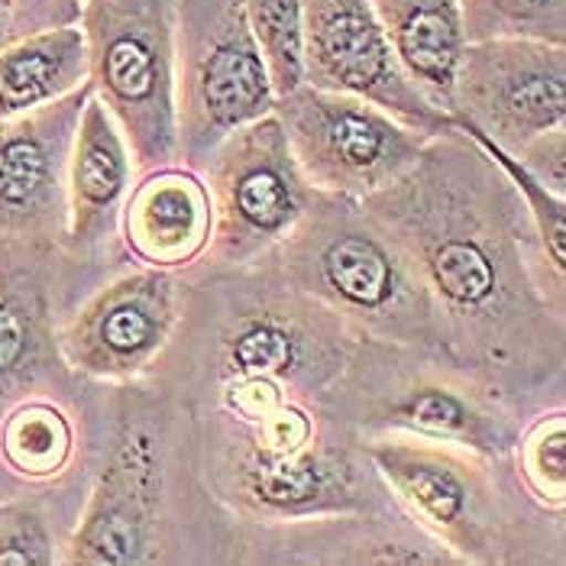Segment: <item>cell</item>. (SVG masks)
Instances as JSON below:
<instances>
[{"label": "cell", "mask_w": 566, "mask_h": 566, "mask_svg": "<svg viewBox=\"0 0 566 566\" xmlns=\"http://www.w3.org/2000/svg\"><path fill=\"white\" fill-rule=\"evenodd\" d=\"M363 205L415 262L457 363L527 418L566 405V275L473 136H431L418 163Z\"/></svg>", "instance_id": "cell-1"}, {"label": "cell", "mask_w": 566, "mask_h": 566, "mask_svg": "<svg viewBox=\"0 0 566 566\" xmlns=\"http://www.w3.org/2000/svg\"><path fill=\"white\" fill-rule=\"evenodd\" d=\"M181 275L178 327L146 379L195 418L260 421L289 401H317L363 337L269 262Z\"/></svg>", "instance_id": "cell-2"}, {"label": "cell", "mask_w": 566, "mask_h": 566, "mask_svg": "<svg viewBox=\"0 0 566 566\" xmlns=\"http://www.w3.org/2000/svg\"><path fill=\"white\" fill-rule=\"evenodd\" d=\"M237 524L205 485L195 415L149 379L111 386L104 450L62 566H237Z\"/></svg>", "instance_id": "cell-3"}, {"label": "cell", "mask_w": 566, "mask_h": 566, "mask_svg": "<svg viewBox=\"0 0 566 566\" xmlns=\"http://www.w3.org/2000/svg\"><path fill=\"white\" fill-rule=\"evenodd\" d=\"M198 463L220 505L253 524L398 512L359 434L317 401H289L260 421L198 415Z\"/></svg>", "instance_id": "cell-4"}, {"label": "cell", "mask_w": 566, "mask_h": 566, "mask_svg": "<svg viewBox=\"0 0 566 566\" xmlns=\"http://www.w3.org/2000/svg\"><path fill=\"white\" fill-rule=\"evenodd\" d=\"M359 440L398 509L463 566H566V512L537 505L512 460L418 437Z\"/></svg>", "instance_id": "cell-5"}, {"label": "cell", "mask_w": 566, "mask_h": 566, "mask_svg": "<svg viewBox=\"0 0 566 566\" xmlns=\"http://www.w3.org/2000/svg\"><path fill=\"white\" fill-rule=\"evenodd\" d=\"M260 260L298 292L337 311L363 337L453 359L415 262L363 201L317 191L295 230Z\"/></svg>", "instance_id": "cell-6"}, {"label": "cell", "mask_w": 566, "mask_h": 566, "mask_svg": "<svg viewBox=\"0 0 566 566\" xmlns=\"http://www.w3.org/2000/svg\"><path fill=\"white\" fill-rule=\"evenodd\" d=\"M317 405L359 437H418L512 460L522 408L457 359L431 349L359 337Z\"/></svg>", "instance_id": "cell-7"}, {"label": "cell", "mask_w": 566, "mask_h": 566, "mask_svg": "<svg viewBox=\"0 0 566 566\" xmlns=\"http://www.w3.org/2000/svg\"><path fill=\"white\" fill-rule=\"evenodd\" d=\"M175 13L178 0H82L87 82L124 133L136 175L181 163Z\"/></svg>", "instance_id": "cell-8"}, {"label": "cell", "mask_w": 566, "mask_h": 566, "mask_svg": "<svg viewBox=\"0 0 566 566\" xmlns=\"http://www.w3.org/2000/svg\"><path fill=\"white\" fill-rule=\"evenodd\" d=\"M275 91L243 0H178L175 117L178 156L201 169L227 133L272 114Z\"/></svg>", "instance_id": "cell-9"}, {"label": "cell", "mask_w": 566, "mask_h": 566, "mask_svg": "<svg viewBox=\"0 0 566 566\" xmlns=\"http://www.w3.org/2000/svg\"><path fill=\"white\" fill-rule=\"evenodd\" d=\"M111 418V386L65 373L0 411V499H40L75 527Z\"/></svg>", "instance_id": "cell-10"}, {"label": "cell", "mask_w": 566, "mask_h": 566, "mask_svg": "<svg viewBox=\"0 0 566 566\" xmlns=\"http://www.w3.org/2000/svg\"><path fill=\"white\" fill-rule=\"evenodd\" d=\"M198 172L208 181L214 227L205 256L191 269L256 262L295 230L317 198L275 114L227 133Z\"/></svg>", "instance_id": "cell-11"}, {"label": "cell", "mask_w": 566, "mask_h": 566, "mask_svg": "<svg viewBox=\"0 0 566 566\" xmlns=\"http://www.w3.org/2000/svg\"><path fill=\"white\" fill-rule=\"evenodd\" d=\"M272 114L307 185L353 201H366L395 185L431 139L359 94L307 82L279 94Z\"/></svg>", "instance_id": "cell-12"}, {"label": "cell", "mask_w": 566, "mask_h": 566, "mask_svg": "<svg viewBox=\"0 0 566 566\" xmlns=\"http://www.w3.org/2000/svg\"><path fill=\"white\" fill-rule=\"evenodd\" d=\"M181 302V272L127 262L69 307L55 334L59 353L91 382L146 379L172 340Z\"/></svg>", "instance_id": "cell-13"}, {"label": "cell", "mask_w": 566, "mask_h": 566, "mask_svg": "<svg viewBox=\"0 0 566 566\" xmlns=\"http://www.w3.org/2000/svg\"><path fill=\"white\" fill-rule=\"evenodd\" d=\"M117 269L72 260L52 243L0 240V411L69 373L55 340L59 324Z\"/></svg>", "instance_id": "cell-14"}, {"label": "cell", "mask_w": 566, "mask_h": 566, "mask_svg": "<svg viewBox=\"0 0 566 566\" xmlns=\"http://www.w3.org/2000/svg\"><path fill=\"white\" fill-rule=\"evenodd\" d=\"M447 114L518 156L534 136L566 127V45L515 36L467 43Z\"/></svg>", "instance_id": "cell-15"}, {"label": "cell", "mask_w": 566, "mask_h": 566, "mask_svg": "<svg viewBox=\"0 0 566 566\" xmlns=\"http://www.w3.org/2000/svg\"><path fill=\"white\" fill-rule=\"evenodd\" d=\"M298 7L302 82L359 94L424 136L453 127L450 114L434 107L398 69L369 0H298Z\"/></svg>", "instance_id": "cell-16"}, {"label": "cell", "mask_w": 566, "mask_h": 566, "mask_svg": "<svg viewBox=\"0 0 566 566\" xmlns=\"http://www.w3.org/2000/svg\"><path fill=\"white\" fill-rule=\"evenodd\" d=\"M91 82L0 120V240L65 243L69 163Z\"/></svg>", "instance_id": "cell-17"}, {"label": "cell", "mask_w": 566, "mask_h": 566, "mask_svg": "<svg viewBox=\"0 0 566 566\" xmlns=\"http://www.w3.org/2000/svg\"><path fill=\"white\" fill-rule=\"evenodd\" d=\"M240 522V518H237ZM237 566H463L401 509L237 524Z\"/></svg>", "instance_id": "cell-18"}, {"label": "cell", "mask_w": 566, "mask_h": 566, "mask_svg": "<svg viewBox=\"0 0 566 566\" xmlns=\"http://www.w3.org/2000/svg\"><path fill=\"white\" fill-rule=\"evenodd\" d=\"M136 181L133 153L107 107L87 94L72 163H69V230L62 250L87 265H127L120 220Z\"/></svg>", "instance_id": "cell-19"}, {"label": "cell", "mask_w": 566, "mask_h": 566, "mask_svg": "<svg viewBox=\"0 0 566 566\" xmlns=\"http://www.w3.org/2000/svg\"><path fill=\"white\" fill-rule=\"evenodd\" d=\"M214 227L205 175L185 163L136 175L120 220L124 253L136 265L185 272L205 256Z\"/></svg>", "instance_id": "cell-20"}, {"label": "cell", "mask_w": 566, "mask_h": 566, "mask_svg": "<svg viewBox=\"0 0 566 566\" xmlns=\"http://www.w3.org/2000/svg\"><path fill=\"white\" fill-rule=\"evenodd\" d=\"M405 78L447 111L450 87L467 49L457 0H369Z\"/></svg>", "instance_id": "cell-21"}, {"label": "cell", "mask_w": 566, "mask_h": 566, "mask_svg": "<svg viewBox=\"0 0 566 566\" xmlns=\"http://www.w3.org/2000/svg\"><path fill=\"white\" fill-rule=\"evenodd\" d=\"M82 85H87V43L78 23L0 49V120L52 104Z\"/></svg>", "instance_id": "cell-22"}, {"label": "cell", "mask_w": 566, "mask_h": 566, "mask_svg": "<svg viewBox=\"0 0 566 566\" xmlns=\"http://www.w3.org/2000/svg\"><path fill=\"white\" fill-rule=\"evenodd\" d=\"M512 470L537 505L566 512V405L544 408L524 421Z\"/></svg>", "instance_id": "cell-23"}, {"label": "cell", "mask_w": 566, "mask_h": 566, "mask_svg": "<svg viewBox=\"0 0 566 566\" xmlns=\"http://www.w3.org/2000/svg\"><path fill=\"white\" fill-rule=\"evenodd\" d=\"M470 43L544 40L566 45V0H457Z\"/></svg>", "instance_id": "cell-24"}, {"label": "cell", "mask_w": 566, "mask_h": 566, "mask_svg": "<svg viewBox=\"0 0 566 566\" xmlns=\"http://www.w3.org/2000/svg\"><path fill=\"white\" fill-rule=\"evenodd\" d=\"M69 531L40 499H0V566H62Z\"/></svg>", "instance_id": "cell-25"}, {"label": "cell", "mask_w": 566, "mask_h": 566, "mask_svg": "<svg viewBox=\"0 0 566 566\" xmlns=\"http://www.w3.org/2000/svg\"><path fill=\"white\" fill-rule=\"evenodd\" d=\"M453 127H460L467 136H473V139L480 143L482 153H485L502 172L509 175V181L515 185V191L522 195L524 208H527V214H531V223H534V233H537V240H541L544 256L554 265V272L566 275V198H557L554 191H547V188H544L534 175L527 172L512 153H505L502 146H495L489 136H482L480 130H473V127H467V124H457V120H453Z\"/></svg>", "instance_id": "cell-26"}, {"label": "cell", "mask_w": 566, "mask_h": 566, "mask_svg": "<svg viewBox=\"0 0 566 566\" xmlns=\"http://www.w3.org/2000/svg\"><path fill=\"white\" fill-rule=\"evenodd\" d=\"M260 40L275 97L302 85V7L298 0H243Z\"/></svg>", "instance_id": "cell-27"}, {"label": "cell", "mask_w": 566, "mask_h": 566, "mask_svg": "<svg viewBox=\"0 0 566 566\" xmlns=\"http://www.w3.org/2000/svg\"><path fill=\"white\" fill-rule=\"evenodd\" d=\"M78 0H0V49L52 27L78 23Z\"/></svg>", "instance_id": "cell-28"}, {"label": "cell", "mask_w": 566, "mask_h": 566, "mask_svg": "<svg viewBox=\"0 0 566 566\" xmlns=\"http://www.w3.org/2000/svg\"><path fill=\"white\" fill-rule=\"evenodd\" d=\"M515 159L547 191H554L557 198H566V127H554V130L534 136Z\"/></svg>", "instance_id": "cell-29"}, {"label": "cell", "mask_w": 566, "mask_h": 566, "mask_svg": "<svg viewBox=\"0 0 566 566\" xmlns=\"http://www.w3.org/2000/svg\"><path fill=\"white\" fill-rule=\"evenodd\" d=\"M78 3H82V0H78Z\"/></svg>", "instance_id": "cell-30"}]
</instances>
